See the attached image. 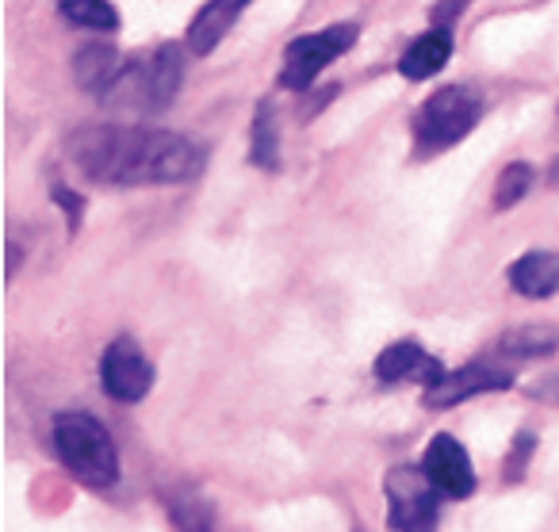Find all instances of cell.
I'll return each instance as SVG.
<instances>
[{
	"instance_id": "cell-3",
	"label": "cell",
	"mask_w": 559,
	"mask_h": 532,
	"mask_svg": "<svg viewBox=\"0 0 559 532\" xmlns=\"http://www.w3.org/2000/svg\"><path fill=\"white\" fill-rule=\"evenodd\" d=\"M483 116V104L472 88L464 85H444L437 88L433 96L426 101L418 116V142L426 150H444V146H456L460 139L472 134V127L479 123Z\"/></svg>"
},
{
	"instance_id": "cell-23",
	"label": "cell",
	"mask_w": 559,
	"mask_h": 532,
	"mask_svg": "<svg viewBox=\"0 0 559 532\" xmlns=\"http://www.w3.org/2000/svg\"><path fill=\"white\" fill-rule=\"evenodd\" d=\"M548 180H551V185H559V157H556V162H551V173H548Z\"/></svg>"
},
{
	"instance_id": "cell-14",
	"label": "cell",
	"mask_w": 559,
	"mask_h": 532,
	"mask_svg": "<svg viewBox=\"0 0 559 532\" xmlns=\"http://www.w3.org/2000/svg\"><path fill=\"white\" fill-rule=\"evenodd\" d=\"M449 58H452V32L449 27H433V32L418 35V39L411 43V50L403 55L399 70L411 81H426V78H433L437 70H444Z\"/></svg>"
},
{
	"instance_id": "cell-20",
	"label": "cell",
	"mask_w": 559,
	"mask_h": 532,
	"mask_svg": "<svg viewBox=\"0 0 559 532\" xmlns=\"http://www.w3.org/2000/svg\"><path fill=\"white\" fill-rule=\"evenodd\" d=\"M55 203L70 211V230H78V223H81V200L78 196H73L70 188H55Z\"/></svg>"
},
{
	"instance_id": "cell-19",
	"label": "cell",
	"mask_w": 559,
	"mask_h": 532,
	"mask_svg": "<svg viewBox=\"0 0 559 532\" xmlns=\"http://www.w3.org/2000/svg\"><path fill=\"white\" fill-rule=\"evenodd\" d=\"M533 452V433H521L518 445H513V456L510 463H506V478H518V460L525 463V456Z\"/></svg>"
},
{
	"instance_id": "cell-1",
	"label": "cell",
	"mask_w": 559,
	"mask_h": 532,
	"mask_svg": "<svg viewBox=\"0 0 559 532\" xmlns=\"http://www.w3.org/2000/svg\"><path fill=\"white\" fill-rule=\"evenodd\" d=\"M66 154L88 180L116 188L180 185L203 169V150L192 139L146 127H81Z\"/></svg>"
},
{
	"instance_id": "cell-8",
	"label": "cell",
	"mask_w": 559,
	"mask_h": 532,
	"mask_svg": "<svg viewBox=\"0 0 559 532\" xmlns=\"http://www.w3.org/2000/svg\"><path fill=\"white\" fill-rule=\"evenodd\" d=\"M510 383H513V376L506 368H495V364H464L460 371H444V379L437 387H429V391L421 394V402L441 410V406H456V402L472 399V394L506 391Z\"/></svg>"
},
{
	"instance_id": "cell-13",
	"label": "cell",
	"mask_w": 559,
	"mask_h": 532,
	"mask_svg": "<svg viewBox=\"0 0 559 532\" xmlns=\"http://www.w3.org/2000/svg\"><path fill=\"white\" fill-rule=\"evenodd\" d=\"M241 12H246L241 0H215V4H203L200 16H195L192 27H188V50H192V55H211V50L226 39V32L238 24Z\"/></svg>"
},
{
	"instance_id": "cell-21",
	"label": "cell",
	"mask_w": 559,
	"mask_h": 532,
	"mask_svg": "<svg viewBox=\"0 0 559 532\" xmlns=\"http://www.w3.org/2000/svg\"><path fill=\"white\" fill-rule=\"evenodd\" d=\"M460 12H464V4H433L437 20H452V16H460Z\"/></svg>"
},
{
	"instance_id": "cell-6",
	"label": "cell",
	"mask_w": 559,
	"mask_h": 532,
	"mask_svg": "<svg viewBox=\"0 0 559 532\" xmlns=\"http://www.w3.org/2000/svg\"><path fill=\"white\" fill-rule=\"evenodd\" d=\"M100 383L108 391V399L116 402H139L154 387V364L146 360V353L139 348L134 338H116L104 348L100 360Z\"/></svg>"
},
{
	"instance_id": "cell-4",
	"label": "cell",
	"mask_w": 559,
	"mask_h": 532,
	"mask_svg": "<svg viewBox=\"0 0 559 532\" xmlns=\"http://www.w3.org/2000/svg\"><path fill=\"white\" fill-rule=\"evenodd\" d=\"M353 43H357V27L353 24H334V27H326V32L299 35L288 47V55H284V73H280V81L288 88H307L337 55H345Z\"/></svg>"
},
{
	"instance_id": "cell-18",
	"label": "cell",
	"mask_w": 559,
	"mask_h": 532,
	"mask_svg": "<svg viewBox=\"0 0 559 532\" xmlns=\"http://www.w3.org/2000/svg\"><path fill=\"white\" fill-rule=\"evenodd\" d=\"M533 185V165L528 162H510L502 173H498V185H495V208L506 211L521 200Z\"/></svg>"
},
{
	"instance_id": "cell-12",
	"label": "cell",
	"mask_w": 559,
	"mask_h": 532,
	"mask_svg": "<svg viewBox=\"0 0 559 532\" xmlns=\"http://www.w3.org/2000/svg\"><path fill=\"white\" fill-rule=\"evenodd\" d=\"M180 85H185V58L177 47H162L154 58H146V108L165 111L177 101Z\"/></svg>"
},
{
	"instance_id": "cell-11",
	"label": "cell",
	"mask_w": 559,
	"mask_h": 532,
	"mask_svg": "<svg viewBox=\"0 0 559 532\" xmlns=\"http://www.w3.org/2000/svg\"><path fill=\"white\" fill-rule=\"evenodd\" d=\"M119 73H123L119 50L104 47V43H88V47H81L78 58H73V81L93 96H108L111 85L119 81Z\"/></svg>"
},
{
	"instance_id": "cell-16",
	"label": "cell",
	"mask_w": 559,
	"mask_h": 532,
	"mask_svg": "<svg viewBox=\"0 0 559 532\" xmlns=\"http://www.w3.org/2000/svg\"><path fill=\"white\" fill-rule=\"evenodd\" d=\"M58 12H62L66 20H73V24L93 27V32H116L119 27V12L108 0H62Z\"/></svg>"
},
{
	"instance_id": "cell-17",
	"label": "cell",
	"mask_w": 559,
	"mask_h": 532,
	"mask_svg": "<svg viewBox=\"0 0 559 532\" xmlns=\"http://www.w3.org/2000/svg\"><path fill=\"white\" fill-rule=\"evenodd\" d=\"M249 157H253L261 169H276V165H280L276 119H272L269 104H261V111H257V119H253V150H249Z\"/></svg>"
},
{
	"instance_id": "cell-2",
	"label": "cell",
	"mask_w": 559,
	"mask_h": 532,
	"mask_svg": "<svg viewBox=\"0 0 559 532\" xmlns=\"http://www.w3.org/2000/svg\"><path fill=\"white\" fill-rule=\"evenodd\" d=\"M55 448L62 463L81 478L85 486H111L119 478V456L116 440L96 422L93 414H58L55 417Z\"/></svg>"
},
{
	"instance_id": "cell-15",
	"label": "cell",
	"mask_w": 559,
	"mask_h": 532,
	"mask_svg": "<svg viewBox=\"0 0 559 532\" xmlns=\"http://www.w3.org/2000/svg\"><path fill=\"white\" fill-rule=\"evenodd\" d=\"M556 348H559V326H521V330H510L498 338L495 353L533 360V356H551Z\"/></svg>"
},
{
	"instance_id": "cell-10",
	"label": "cell",
	"mask_w": 559,
	"mask_h": 532,
	"mask_svg": "<svg viewBox=\"0 0 559 532\" xmlns=\"http://www.w3.org/2000/svg\"><path fill=\"white\" fill-rule=\"evenodd\" d=\"M510 287L525 299H551L559 295V253L533 249L510 264Z\"/></svg>"
},
{
	"instance_id": "cell-9",
	"label": "cell",
	"mask_w": 559,
	"mask_h": 532,
	"mask_svg": "<svg viewBox=\"0 0 559 532\" xmlns=\"http://www.w3.org/2000/svg\"><path fill=\"white\" fill-rule=\"evenodd\" d=\"M376 376L383 379V383H399V379H418V383L437 387L444 379V368L433 360V356H426V348L418 345V341H395V345H388L380 353V360H376Z\"/></svg>"
},
{
	"instance_id": "cell-7",
	"label": "cell",
	"mask_w": 559,
	"mask_h": 532,
	"mask_svg": "<svg viewBox=\"0 0 559 532\" xmlns=\"http://www.w3.org/2000/svg\"><path fill=\"white\" fill-rule=\"evenodd\" d=\"M421 471H426V478L433 483V490L444 494V498H467V494L475 490L472 456H467V448L460 445L456 437H449V433H437V437L429 440L426 456H421Z\"/></svg>"
},
{
	"instance_id": "cell-22",
	"label": "cell",
	"mask_w": 559,
	"mask_h": 532,
	"mask_svg": "<svg viewBox=\"0 0 559 532\" xmlns=\"http://www.w3.org/2000/svg\"><path fill=\"white\" fill-rule=\"evenodd\" d=\"M20 257H24V253H20V246H16V241H9V276L20 269Z\"/></svg>"
},
{
	"instance_id": "cell-5",
	"label": "cell",
	"mask_w": 559,
	"mask_h": 532,
	"mask_svg": "<svg viewBox=\"0 0 559 532\" xmlns=\"http://www.w3.org/2000/svg\"><path fill=\"white\" fill-rule=\"evenodd\" d=\"M388 521L399 532H433L437 529V490L418 468H395L388 475Z\"/></svg>"
}]
</instances>
